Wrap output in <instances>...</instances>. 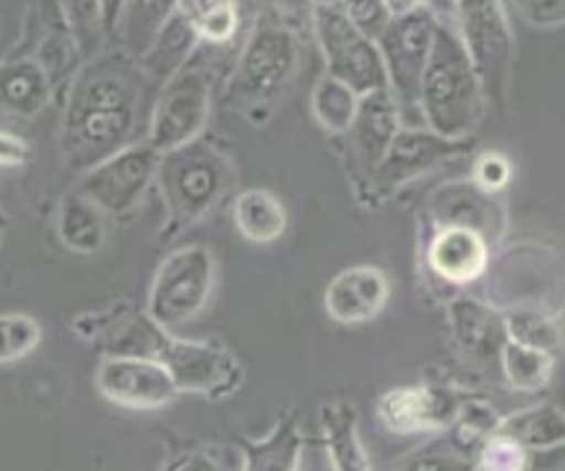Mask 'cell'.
<instances>
[{"instance_id": "cell-10", "label": "cell", "mask_w": 565, "mask_h": 471, "mask_svg": "<svg viewBox=\"0 0 565 471\" xmlns=\"http://www.w3.org/2000/svg\"><path fill=\"white\" fill-rule=\"evenodd\" d=\"M438 13L419 9L407 17L388 19L379 34V50L386 65L388 89L404 113H419V86L436 42Z\"/></svg>"}, {"instance_id": "cell-22", "label": "cell", "mask_w": 565, "mask_h": 471, "mask_svg": "<svg viewBox=\"0 0 565 471\" xmlns=\"http://www.w3.org/2000/svg\"><path fill=\"white\" fill-rule=\"evenodd\" d=\"M302 430L300 415L287 411L260 440L243 443V471H300Z\"/></svg>"}, {"instance_id": "cell-3", "label": "cell", "mask_w": 565, "mask_h": 471, "mask_svg": "<svg viewBox=\"0 0 565 471\" xmlns=\"http://www.w3.org/2000/svg\"><path fill=\"white\" fill-rule=\"evenodd\" d=\"M168 224L162 237H175L199 224L235 185V164L212 141L195 139L185 147L164 151L157 170Z\"/></svg>"}, {"instance_id": "cell-16", "label": "cell", "mask_w": 565, "mask_h": 471, "mask_svg": "<svg viewBox=\"0 0 565 471\" xmlns=\"http://www.w3.org/2000/svg\"><path fill=\"white\" fill-rule=\"evenodd\" d=\"M492 245L480 232L467 227H430L425 243L427 274L459 295L463 287L488 277L492 264Z\"/></svg>"}, {"instance_id": "cell-27", "label": "cell", "mask_w": 565, "mask_h": 471, "mask_svg": "<svg viewBox=\"0 0 565 471\" xmlns=\"http://www.w3.org/2000/svg\"><path fill=\"white\" fill-rule=\"evenodd\" d=\"M180 0H126V9L120 17V42L130 57L141 63L149 53L170 19L178 13Z\"/></svg>"}, {"instance_id": "cell-31", "label": "cell", "mask_w": 565, "mask_h": 471, "mask_svg": "<svg viewBox=\"0 0 565 471\" xmlns=\"http://www.w3.org/2000/svg\"><path fill=\"white\" fill-rule=\"evenodd\" d=\"M360 99L362 97L350 84L339 82L334 76H323L316 84L313 97H310V113L326 133L347 136L354 118H358Z\"/></svg>"}, {"instance_id": "cell-5", "label": "cell", "mask_w": 565, "mask_h": 471, "mask_svg": "<svg viewBox=\"0 0 565 471\" xmlns=\"http://www.w3.org/2000/svg\"><path fill=\"white\" fill-rule=\"evenodd\" d=\"M451 24L482 78L490 107L509 105L516 42L505 13V0H448Z\"/></svg>"}, {"instance_id": "cell-13", "label": "cell", "mask_w": 565, "mask_h": 471, "mask_svg": "<svg viewBox=\"0 0 565 471\" xmlns=\"http://www.w3.org/2000/svg\"><path fill=\"white\" fill-rule=\"evenodd\" d=\"M94 381L107 402L136 411L164 409L183 394L170 370L147 357H105Z\"/></svg>"}, {"instance_id": "cell-37", "label": "cell", "mask_w": 565, "mask_h": 471, "mask_svg": "<svg viewBox=\"0 0 565 471\" xmlns=\"http://www.w3.org/2000/svg\"><path fill=\"white\" fill-rule=\"evenodd\" d=\"M29 162V147L17 136L3 133L0 130V164L3 167H19Z\"/></svg>"}, {"instance_id": "cell-28", "label": "cell", "mask_w": 565, "mask_h": 471, "mask_svg": "<svg viewBox=\"0 0 565 471\" xmlns=\"http://www.w3.org/2000/svg\"><path fill=\"white\" fill-rule=\"evenodd\" d=\"M195 45H199V34L193 32L191 24L180 13H175L170 19V24L159 32V38L149 47V53L141 57L143 71L151 76V82L162 86L191 63Z\"/></svg>"}, {"instance_id": "cell-34", "label": "cell", "mask_w": 565, "mask_h": 471, "mask_svg": "<svg viewBox=\"0 0 565 471\" xmlns=\"http://www.w3.org/2000/svg\"><path fill=\"white\" fill-rule=\"evenodd\" d=\"M42 329L26 313H0V367L17 365L40 346Z\"/></svg>"}, {"instance_id": "cell-1", "label": "cell", "mask_w": 565, "mask_h": 471, "mask_svg": "<svg viewBox=\"0 0 565 471\" xmlns=\"http://www.w3.org/2000/svg\"><path fill=\"white\" fill-rule=\"evenodd\" d=\"M151 86V76L126 50L84 61L65 92L61 149L71 170L84 175L141 141L154 105H149Z\"/></svg>"}, {"instance_id": "cell-32", "label": "cell", "mask_w": 565, "mask_h": 471, "mask_svg": "<svg viewBox=\"0 0 565 471\" xmlns=\"http://www.w3.org/2000/svg\"><path fill=\"white\" fill-rule=\"evenodd\" d=\"M178 13L209 45H224L237 32V0H180Z\"/></svg>"}, {"instance_id": "cell-12", "label": "cell", "mask_w": 565, "mask_h": 471, "mask_svg": "<svg viewBox=\"0 0 565 471\" xmlns=\"http://www.w3.org/2000/svg\"><path fill=\"white\" fill-rule=\"evenodd\" d=\"M469 398L446 383H412L381 396L379 419L394 435H440L454 427Z\"/></svg>"}, {"instance_id": "cell-35", "label": "cell", "mask_w": 565, "mask_h": 471, "mask_svg": "<svg viewBox=\"0 0 565 471\" xmlns=\"http://www.w3.org/2000/svg\"><path fill=\"white\" fill-rule=\"evenodd\" d=\"M469 178H472V183L477 188H482V191L505 195V191H509V185L513 180V162L505 151L484 149L475 157Z\"/></svg>"}, {"instance_id": "cell-7", "label": "cell", "mask_w": 565, "mask_h": 471, "mask_svg": "<svg viewBox=\"0 0 565 471\" xmlns=\"http://www.w3.org/2000/svg\"><path fill=\"white\" fill-rule=\"evenodd\" d=\"M216 287V258L206 245H185L170 253L149 287L147 313L168 331L183 329L204 313Z\"/></svg>"}, {"instance_id": "cell-19", "label": "cell", "mask_w": 565, "mask_h": 471, "mask_svg": "<svg viewBox=\"0 0 565 471\" xmlns=\"http://www.w3.org/2000/svg\"><path fill=\"white\" fill-rule=\"evenodd\" d=\"M53 78L29 55H17L0 63V113L32 120L53 99Z\"/></svg>"}, {"instance_id": "cell-39", "label": "cell", "mask_w": 565, "mask_h": 471, "mask_svg": "<svg viewBox=\"0 0 565 471\" xmlns=\"http://www.w3.org/2000/svg\"><path fill=\"white\" fill-rule=\"evenodd\" d=\"M383 9L391 19L394 17H407L419 9H433V0H383Z\"/></svg>"}, {"instance_id": "cell-29", "label": "cell", "mask_w": 565, "mask_h": 471, "mask_svg": "<svg viewBox=\"0 0 565 471\" xmlns=\"http://www.w3.org/2000/svg\"><path fill=\"white\" fill-rule=\"evenodd\" d=\"M555 360L557 354L509 339L501 352V378L505 388L516 390V394H540L553 381Z\"/></svg>"}, {"instance_id": "cell-15", "label": "cell", "mask_w": 565, "mask_h": 471, "mask_svg": "<svg viewBox=\"0 0 565 471\" xmlns=\"http://www.w3.org/2000/svg\"><path fill=\"white\" fill-rule=\"evenodd\" d=\"M404 128V115L391 89L362 94L358 118H354L347 141H350L352 172L358 178V195L365 193L391 143Z\"/></svg>"}, {"instance_id": "cell-38", "label": "cell", "mask_w": 565, "mask_h": 471, "mask_svg": "<svg viewBox=\"0 0 565 471\" xmlns=\"http://www.w3.org/2000/svg\"><path fill=\"white\" fill-rule=\"evenodd\" d=\"M172 471H227L224 463L209 451H195L178 463Z\"/></svg>"}, {"instance_id": "cell-21", "label": "cell", "mask_w": 565, "mask_h": 471, "mask_svg": "<svg viewBox=\"0 0 565 471\" xmlns=\"http://www.w3.org/2000/svg\"><path fill=\"white\" fill-rule=\"evenodd\" d=\"M107 214L89 195L71 191L57 206V237L78 256L99 253L107 243Z\"/></svg>"}, {"instance_id": "cell-11", "label": "cell", "mask_w": 565, "mask_h": 471, "mask_svg": "<svg viewBox=\"0 0 565 471\" xmlns=\"http://www.w3.org/2000/svg\"><path fill=\"white\" fill-rule=\"evenodd\" d=\"M159 162H162V151L141 139L84 172L76 191L89 195L94 204L103 206L110 216H122L141 204L149 185L157 180Z\"/></svg>"}, {"instance_id": "cell-2", "label": "cell", "mask_w": 565, "mask_h": 471, "mask_svg": "<svg viewBox=\"0 0 565 471\" xmlns=\"http://www.w3.org/2000/svg\"><path fill=\"white\" fill-rule=\"evenodd\" d=\"M490 103L472 57L448 19L438 17L436 42L419 86L425 128L448 139H472Z\"/></svg>"}, {"instance_id": "cell-24", "label": "cell", "mask_w": 565, "mask_h": 471, "mask_svg": "<svg viewBox=\"0 0 565 471\" xmlns=\"http://www.w3.org/2000/svg\"><path fill=\"white\" fill-rule=\"evenodd\" d=\"M480 440L467 435L459 425L436 435L430 443L419 446L394 471H477Z\"/></svg>"}, {"instance_id": "cell-36", "label": "cell", "mask_w": 565, "mask_h": 471, "mask_svg": "<svg viewBox=\"0 0 565 471\" xmlns=\"http://www.w3.org/2000/svg\"><path fill=\"white\" fill-rule=\"evenodd\" d=\"M505 6L516 11L519 19L537 32L565 29V0H505Z\"/></svg>"}, {"instance_id": "cell-9", "label": "cell", "mask_w": 565, "mask_h": 471, "mask_svg": "<svg viewBox=\"0 0 565 471\" xmlns=\"http://www.w3.org/2000/svg\"><path fill=\"white\" fill-rule=\"evenodd\" d=\"M209 113H212V78L201 65L188 63L170 82L159 86L151 105L147 141L162 154L185 147L201 139Z\"/></svg>"}, {"instance_id": "cell-33", "label": "cell", "mask_w": 565, "mask_h": 471, "mask_svg": "<svg viewBox=\"0 0 565 471\" xmlns=\"http://www.w3.org/2000/svg\"><path fill=\"white\" fill-rule=\"evenodd\" d=\"M61 6L84 61L105 53L103 45L105 40L110 38V32H107L105 13L99 0H61Z\"/></svg>"}, {"instance_id": "cell-6", "label": "cell", "mask_w": 565, "mask_h": 471, "mask_svg": "<svg viewBox=\"0 0 565 471\" xmlns=\"http://www.w3.org/2000/svg\"><path fill=\"white\" fill-rule=\"evenodd\" d=\"M313 29L326 76L350 84L360 97L375 89H388L379 40L354 24L337 0H313Z\"/></svg>"}, {"instance_id": "cell-40", "label": "cell", "mask_w": 565, "mask_h": 471, "mask_svg": "<svg viewBox=\"0 0 565 471\" xmlns=\"http://www.w3.org/2000/svg\"><path fill=\"white\" fill-rule=\"evenodd\" d=\"M99 6H103L107 32L115 34V32H118V24H120L122 9H126V0H99Z\"/></svg>"}, {"instance_id": "cell-30", "label": "cell", "mask_w": 565, "mask_h": 471, "mask_svg": "<svg viewBox=\"0 0 565 471\" xmlns=\"http://www.w3.org/2000/svg\"><path fill=\"white\" fill-rule=\"evenodd\" d=\"M505 333L511 342L557 354L565 344V315L545 308H505Z\"/></svg>"}, {"instance_id": "cell-14", "label": "cell", "mask_w": 565, "mask_h": 471, "mask_svg": "<svg viewBox=\"0 0 565 471\" xmlns=\"http://www.w3.org/2000/svg\"><path fill=\"white\" fill-rule=\"evenodd\" d=\"M446 315L459 357L482 373L495 370L501 375V352L509 342L503 310L484 297L459 292L446 300Z\"/></svg>"}, {"instance_id": "cell-8", "label": "cell", "mask_w": 565, "mask_h": 471, "mask_svg": "<svg viewBox=\"0 0 565 471\" xmlns=\"http://www.w3.org/2000/svg\"><path fill=\"white\" fill-rule=\"evenodd\" d=\"M475 147V136L472 139H448L430 128H402L360 199L371 206H381L383 201L394 199L402 188L415 183L417 178L454 162V159L472 154Z\"/></svg>"}, {"instance_id": "cell-25", "label": "cell", "mask_w": 565, "mask_h": 471, "mask_svg": "<svg viewBox=\"0 0 565 471\" xmlns=\"http://www.w3.org/2000/svg\"><path fill=\"white\" fill-rule=\"evenodd\" d=\"M498 430L516 438L529 451H557L565 448V411L553 402H540L501 417Z\"/></svg>"}, {"instance_id": "cell-18", "label": "cell", "mask_w": 565, "mask_h": 471, "mask_svg": "<svg viewBox=\"0 0 565 471\" xmlns=\"http://www.w3.org/2000/svg\"><path fill=\"white\" fill-rule=\"evenodd\" d=\"M391 300V279L381 266L358 264L339 271L326 285L323 308L339 325L371 323L386 310Z\"/></svg>"}, {"instance_id": "cell-26", "label": "cell", "mask_w": 565, "mask_h": 471, "mask_svg": "<svg viewBox=\"0 0 565 471\" xmlns=\"http://www.w3.org/2000/svg\"><path fill=\"white\" fill-rule=\"evenodd\" d=\"M565 448L557 451H529L516 438L495 427L477 451V471H561Z\"/></svg>"}, {"instance_id": "cell-20", "label": "cell", "mask_w": 565, "mask_h": 471, "mask_svg": "<svg viewBox=\"0 0 565 471\" xmlns=\"http://www.w3.org/2000/svg\"><path fill=\"white\" fill-rule=\"evenodd\" d=\"M323 446L331 471H371L365 446H362L358 411L350 402H326L321 407Z\"/></svg>"}, {"instance_id": "cell-23", "label": "cell", "mask_w": 565, "mask_h": 471, "mask_svg": "<svg viewBox=\"0 0 565 471\" xmlns=\"http://www.w3.org/2000/svg\"><path fill=\"white\" fill-rule=\"evenodd\" d=\"M232 222L245 240L253 245H269L285 237L287 208L266 188H248L232 204Z\"/></svg>"}, {"instance_id": "cell-4", "label": "cell", "mask_w": 565, "mask_h": 471, "mask_svg": "<svg viewBox=\"0 0 565 471\" xmlns=\"http://www.w3.org/2000/svg\"><path fill=\"white\" fill-rule=\"evenodd\" d=\"M300 68V38L281 13H264L253 26L235 74L230 97L248 113H269L292 86Z\"/></svg>"}, {"instance_id": "cell-17", "label": "cell", "mask_w": 565, "mask_h": 471, "mask_svg": "<svg viewBox=\"0 0 565 471\" xmlns=\"http://www.w3.org/2000/svg\"><path fill=\"white\" fill-rule=\"evenodd\" d=\"M430 227H467L480 232L492 245H501L509 227V206L503 195L488 193L469 180H451L430 195Z\"/></svg>"}]
</instances>
